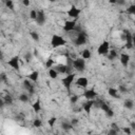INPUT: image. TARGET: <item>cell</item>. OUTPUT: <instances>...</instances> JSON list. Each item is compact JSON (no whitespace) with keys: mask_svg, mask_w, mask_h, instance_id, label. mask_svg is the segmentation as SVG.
<instances>
[{"mask_svg":"<svg viewBox=\"0 0 135 135\" xmlns=\"http://www.w3.org/2000/svg\"><path fill=\"white\" fill-rule=\"evenodd\" d=\"M22 4L24 6H28L30 5V0H22Z\"/></svg>","mask_w":135,"mask_h":135,"instance_id":"cell-45","label":"cell"},{"mask_svg":"<svg viewBox=\"0 0 135 135\" xmlns=\"http://www.w3.org/2000/svg\"><path fill=\"white\" fill-rule=\"evenodd\" d=\"M73 69L76 70L77 72H83L85 70V59H83L82 57H79V58H76V59H73Z\"/></svg>","mask_w":135,"mask_h":135,"instance_id":"cell-5","label":"cell"},{"mask_svg":"<svg viewBox=\"0 0 135 135\" xmlns=\"http://www.w3.org/2000/svg\"><path fill=\"white\" fill-rule=\"evenodd\" d=\"M75 77H76V74L75 73H70V74H66L65 77H63L61 79V82L63 84V86L70 92L71 90V86H72V83L74 82L75 80Z\"/></svg>","mask_w":135,"mask_h":135,"instance_id":"cell-4","label":"cell"},{"mask_svg":"<svg viewBox=\"0 0 135 135\" xmlns=\"http://www.w3.org/2000/svg\"><path fill=\"white\" fill-rule=\"evenodd\" d=\"M94 107H98L99 109H101V110L105 113V115H107L108 117H110V118L114 116L113 110H112V109L110 108V105H109L107 102H104L103 100H95Z\"/></svg>","mask_w":135,"mask_h":135,"instance_id":"cell-2","label":"cell"},{"mask_svg":"<svg viewBox=\"0 0 135 135\" xmlns=\"http://www.w3.org/2000/svg\"><path fill=\"white\" fill-rule=\"evenodd\" d=\"M65 43H66V40L62 36L57 35V34H53L52 35V38H51V45H52V47H54V49L60 47V46L65 45Z\"/></svg>","mask_w":135,"mask_h":135,"instance_id":"cell-3","label":"cell"},{"mask_svg":"<svg viewBox=\"0 0 135 135\" xmlns=\"http://www.w3.org/2000/svg\"><path fill=\"white\" fill-rule=\"evenodd\" d=\"M4 105H5V103H4L3 99H2V98H0V109H2Z\"/></svg>","mask_w":135,"mask_h":135,"instance_id":"cell-46","label":"cell"},{"mask_svg":"<svg viewBox=\"0 0 135 135\" xmlns=\"http://www.w3.org/2000/svg\"><path fill=\"white\" fill-rule=\"evenodd\" d=\"M127 13L130 14V15H135V5H134V4H131V5L127 8Z\"/></svg>","mask_w":135,"mask_h":135,"instance_id":"cell-32","label":"cell"},{"mask_svg":"<svg viewBox=\"0 0 135 135\" xmlns=\"http://www.w3.org/2000/svg\"><path fill=\"white\" fill-rule=\"evenodd\" d=\"M121 39L126 42V47L128 50L133 49V44H134V36L133 34L129 31V30H123L122 34H121Z\"/></svg>","mask_w":135,"mask_h":135,"instance_id":"cell-1","label":"cell"},{"mask_svg":"<svg viewBox=\"0 0 135 135\" xmlns=\"http://www.w3.org/2000/svg\"><path fill=\"white\" fill-rule=\"evenodd\" d=\"M32 58H33V55H32V53L27 52V53H25V54H24V59H25V61H26V62H31Z\"/></svg>","mask_w":135,"mask_h":135,"instance_id":"cell-35","label":"cell"},{"mask_svg":"<svg viewBox=\"0 0 135 135\" xmlns=\"http://www.w3.org/2000/svg\"><path fill=\"white\" fill-rule=\"evenodd\" d=\"M111 128H112V129H114V130H116L117 132H119V128H118L117 123H115V122H112V123H111Z\"/></svg>","mask_w":135,"mask_h":135,"instance_id":"cell-40","label":"cell"},{"mask_svg":"<svg viewBox=\"0 0 135 135\" xmlns=\"http://www.w3.org/2000/svg\"><path fill=\"white\" fill-rule=\"evenodd\" d=\"M3 101H4V103L6 104V105H11V104H13V97L9 95V94H7V95H5L3 98Z\"/></svg>","mask_w":135,"mask_h":135,"instance_id":"cell-23","label":"cell"},{"mask_svg":"<svg viewBox=\"0 0 135 135\" xmlns=\"http://www.w3.org/2000/svg\"><path fill=\"white\" fill-rule=\"evenodd\" d=\"M118 93H121V94H124V93H128V89L127 86H124L123 84H119L118 85Z\"/></svg>","mask_w":135,"mask_h":135,"instance_id":"cell-31","label":"cell"},{"mask_svg":"<svg viewBox=\"0 0 135 135\" xmlns=\"http://www.w3.org/2000/svg\"><path fill=\"white\" fill-rule=\"evenodd\" d=\"M32 108H33V110H34V112H35L36 114L40 113V111L42 110V107H41V101H40L39 98H37L36 101L32 104Z\"/></svg>","mask_w":135,"mask_h":135,"instance_id":"cell-17","label":"cell"},{"mask_svg":"<svg viewBox=\"0 0 135 135\" xmlns=\"http://www.w3.org/2000/svg\"><path fill=\"white\" fill-rule=\"evenodd\" d=\"M6 80H7L6 74H5V73H1V74H0V82H2V81L6 82Z\"/></svg>","mask_w":135,"mask_h":135,"instance_id":"cell-38","label":"cell"},{"mask_svg":"<svg viewBox=\"0 0 135 135\" xmlns=\"http://www.w3.org/2000/svg\"><path fill=\"white\" fill-rule=\"evenodd\" d=\"M34 82H32L30 79H25L23 80V88L28 92L30 95H33L35 93V86L33 84Z\"/></svg>","mask_w":135,"mask_h":135,"instance_id":"cell-12","label":"cell"},{"mask_svg":"<svg viewBox=\"0 0 135 135\" xmlns=\"http://www.w3.org/2000/svg\"><path fill=\"white\" fill-rule=\"evenodd\" d=\"M77 20H75V19H72V20H68V21H65L64 22V24H63V31L64 32H72L73 30H74V27H75V25L77 24V22H76Z\"/></svg>","mask_w":135,"mask_h":135,"instance_id":"cell-13","label":"cell"},{"mask_svg":"<svg viewBox=\"0 0 135 135\" xmlns=\"http://www.w3.org/2000/svg\"><path fill=\"white\" fill-rule=\"evenodd\" d=\"M123 105H124V108H127L128 110H132L133 107H134V102H133L132 99H127V100H124Z\"/></svg>","mask_w":135,"mask_h":135,"instance_id":"cell-24","label":"cell"},{"mask_svg":"<svg viewBox=\"0 0 135 135\" xmlns=\"http://www.w3.org/2000/svg\"><path fill=\"white\" fill-rule=\"evenodd\" d=\"M70 122L72 123V126H73V127H75V126H77V124H78V119H76V118H73V119H72Z\"/></svg>","mask_w":135,"mask_h":135,"instance_id":"cell-42","label":"cell"},{"mask_svg":"<svg viewBox=\"0 0 135 135\" xmlns=\"http://www.w3.org/2000/svg\"><path fill=\"white\" fill-rule=\"evenodd\" d=\"M30 35H31V37L34 41H39V35H38L37 32H31Z\"/></svg>","mask_w":135,"mask_h":135,"instance_id":"cell-34","label":"cell"},{"mask_svg":"<svg viewBox=\"0 0 135 135\" xmlns=\"http://www.w3.org/2000/svg\"><path fill=\"white\" fill-rule=\"evenodd\" d=\"M86 41H88L86 34H85V32L81 31L80 33L77 34V36H76V38H75V40H74V44H75L76 46H81V45L85 44Z\"/></svg>","mask_w":135,"mask_h":135,"instance_id":"cell-6","label":"cell"},{"mask_svg":"<svg viewBox=\"0 0 135 135\" xmlns=\"http://www.w3.org/2000/svg\"><path fill=\"white\" fill-rule=\"evenodd\" d=\"M73 31H74V32H76V34H78V33H80V32L82 31V28H81V26H80L79 24H76Z\"/></svg>","mask_w":135,"mask_h":135,"instance_id":"cell-39","label":"cell"},{"mask_svg":"<svg viewBox=\"0 0 135 135\" xmlns=\"http://www.w3.org/2000/svg\"><path fill=\"white\" fill-rule=\"evenodd\" d=\"M8 65L14 69V70H19L20 69V59H19V56H13L9 60H8Z\"/></svg>","mask_w":135,"mask_h":135,"instance_id":"cell-10","label":"cell"},{"mask_svg":"<svg viewBox=\"0 0 135 135\" xmlns=\"http://www.w3.org/2000/svg\"><path fill=\"white\" fill-rule=\"evenodd\" d=\"M41 126H42V120L41 119H39V118L34 119V121H33V127L34 128H40Z\"/></svg>","mask_w":135,"mask_h":135,"instance_id":"cell-29","label":"cell"},{"mask_svg":"<svg viewBox=\"0 0 135 135\" xmlns=\"http://www.w3.org/2000/svg\"><path fill=\"white\" fill-rule=\"evenodd\" d=\"M36 17H37V11H36V9H32V11L30 12V18H31L32 20H35Z\"/></svg>","mask_w":135,"mask_h":135,"instance_id":"cell-37","label":"cell"},{"mask_svg":"<svg viewBox=\"0 0 135 135\" xmlns=\"http://www.w3.org/2000/svg\"><path fill=\"white\" fill-rule=\"evenodd\" d=\"M107 55H108V59H109V60H115V59L117 58V56H118L116 50H110Z\"/></svg>","mask_w":135,"mask_h":135,"instance_id":"cell-21","label":"cell"},{"mask_svg":"<svg viewBox=\"0 0 135 135\" xmlns=\"http://www.w3.org/2000/svg\"><path fill=\"white\" fill-rule=\"evenodd\" d=\"M94 103H95V99H86V101L83 102L82 109L84 110V112H85L88 115L91 114V111H92V109H93V107H94Z\"/></svg>","mask_w":135,"mask_h":135,"instance_id":"cell-9","label":"cell"},{"mask_svg":"<svg viewBox=\"0 0 135 135\" xmlns=\"http://www.w3.org/2000/svg\"><path fill=\"white\" fill-rule=\"evenodd\" d=\"M98 93L94 90V89H90V90H85L83 93V97L85 99H95L97 97Z\"/></svg>","mask_w":135,"mask_h":135,"instance_id":"cell-14","label":"cell"},{"mask_svg":"<svg viewBox=\"0 0 135 135\" xmlns=\"http://www.w3.org/2000/svg\"><path fill=\"white\" fill-rule=\"evenodd\" d=\"M49 76H50V78H52V79H56L57 78V76H58V73L56 72V70L55 69H49Z\"/></svg>","mask_w":135,"mask_h":135,"instance_id":"cell-26","label":"cell"},{"mask_svg":"<svg viewBox=\"0 0 135 135\" xmlns=\"http://www.w3.org/2000/svg\"><path fill=\"white\" fill-rule=\"evenodd\" d=\"M110 51V42L104 40L103 42H101V44L98 46L97 49V54L98 55H107Z\"/></svg>","mask_w":135,"mask_h":135,"instance_id":"cell-8","label":"cell"},{"mask_svg":"<svg viewBox=\"0 0 135 135\" xmlns=\"http://www.w3.org/2000/svg\"><path fill=\"white\" fill-rule=\"evenodd\" d=\"M61 129L63 130V131H70V130H72L73 129V126H72V123L70 122V121H62L61 122Z\"/></svg>","mask_w":135,"mask_h":135,"instance_id":"cell-20","label":"cell"},{"mask_svg":"<svg viewBox=\"0 0 135 135\" xmlns=\"http://www.w3.org/2000/svg\"><path fill=\"white\" fill-rule=\"evenodd\" d=\"M4 3H5V6L8 9L14 11V2H13V0H4Z\"/></svg>","mask_w":135,"mask_h":135,"instance_id":"cell-28","label":"cell"},{"mask_svg":"<svg viewBox=\"0 0 135 135\" xmlns=\"http://www.w3.org/2000/svg\"><path fill=\"white\" fill-rule=\"evenodd\" d=\"M89 84V79L86 77H79L76 79V85H78L79 88H83L85 89Z\"/></svg>","mask_w":135,"mask_h":135,"instance_id":"cell-15","label":"cell"},{"mask_svg":"<svg viewBox=\"0 0 135 135\" xmlns=\"http://www.w3.org/2000/svg\"><path fill=\"white\" fill-rule=\"evenodd\" d=\"M120 59V62H121V64L124 66V68H127L128 65H129V62H130V59H131V57H130V55L129 54H127V53H122V54H120V57H119Z\"/></svg>","mask_w":135,"mask_h":135,"instance_id":"cell-16","label":"cell"},{"mask_svg":"<svg viewBox=\"0 0 135 135\" xmlns=\"http://www.w3.org/2000/svg\"><path fill=\"white\" fill-rule=\"evenodd\" d=\"M111 4H116V0H108Z\"/></svg>","mask_w":135,"mask_h":135,"instance_id":"cell-48","label":"cell"},{"mask_svg":"<svg viewBox=\"0 0 135 135\" xmlns=\"http://www.w3.org/2000/svg\"><path fill=\"white\" fill-rule=\"evenodd\" d=\"M19 100L21 102H27L30 100V95H27L26 93H22L19 95Z\"/></svg>","mask_w":135,"mask_h":135,"instance_id":"cell-25","label":"cell"},{"mask_svg":"<svg viewBox=\"0 0 135 135\" xmlns=\"http://www.w3.org/2000/svg\"><path fill=\"white\" fill-rule=\"evenodd\" d=\"M54 69L56 70V72L58 74H65L66 72V65L63 64V63H59V64H56L54 66Z\"/></svg>","mask_w":135,"mask_h":135,"instance_id":"cell-18","label":"cell"},{"mask_svg":"<svg viewBox=\"0 0 135 135\" xmlns=\"http://www.w3.org/2000/svg\"><path fill=\"white\" fill-rule=\"evenodd\" d=\"M49 1H50V2H56L57 0H49Z\"/></svg>","mask_w":135,"mask_h":135,"instance_id":"cell-49","label":"cell"},{"mask_svg":"<svg viewBox=\"0 0 135 135\" xmlns=\"http://www.w3.org/2000/svg\"><path fill=\"white\" fill-rule=\"evenodd\" d=\"M78 100H79V96H78V95H76V94L72 95V96H71V98H70V101H71V103H72V104H75Z\"/></svg>","mask_w":135,"mask_h":135,"instance_id":"cell-33","label":"cell"},{"mask_svg":"<svg viewBox=\"0 0 135 135\" xmlns=\"http://www.w3.org/2000/svg\"><path fill=\"white\" fill-rule=\"evenodd\" d=\"M53 65H54V59H52V58H49V59L46 60V62H45V68L49 70V69L53 68Z\"/></svg>","mask_w":135,"mask_h":135,"instance_id":"cell-30","label":"cell"},{"mask_svg":"<svg viewBox=\"0 0 135 135\" xmlns=\"http://www.w3.org/2000/svg\"><path fill=\"white\" fill-rule=\"evenodd\" d=\"M80 14H81V9L79 7H77L76 5H72L69 8V11H68V16L70 18H72V19H75V20L78 19V17L80 16Z\"/></svg>","mask_w":135,"mask_h":135,"instance_id":"cell-7","label":"cell"},{"mask_svg":"<svg viewBox=\"0 0 135 135\" xmlns=\"http://www.w3.org/2000/svg\"><path fill=\"white\" fill-rule=\"evenodd\" d=\"M81 57H82L83 59H89V58L91 57V52H90V50L84 49V50L81 52Z\"/></svg>","mask_w":135,"mask_h":135,"instance_id":"cell-27","label":"cell"},{"mask_svg":"<svg viewBox=\"0 0 135 135\" xmlns=\"http://www.w3.org/2000/svg\"><path fill=\"white\" fill-rule=\"evenodd\" d=\"M116 4H118V5H124L126 4V0H116Z\"/></svg>","mask_w":135,"mask_h":135,"instance_id":"cell-44","label":"cell"},{"mask_svg":"<svg viewBox=\"0 0 135 135\" xmlns=\"http://www.w3.org/2000/svg\"><path fill=\"white\" fill-rule=\"evenodd\" d=\"M117 133H118V132H117L116 130H114V129H112V128H111V129L109 130V132H108V134H109V135H116Z\"/></svg>","mask_w":135,"mask_h":135,"instance_id":"cell-41","label":"cell"},{"mask_svg":"<svg viewBox=\"0 0 135 135\" xmlns=\"http://www.w3.org/2000/svg\"><path fill=\"white\" fill-rule=\"evenodd\" d=\"M45 20H46L45 13H44L42 9L37 11V17H36V19H35L36 23H37L38 25H43V24L45 23Z\"/></svg>","mask_w":135,"mask_h":135,"instance_id":"cell-11","label":"cell"},{"mask_svg":"<svg viewBox=\"0 0 135 135\" xmlns=\"http://www.w3.org/2000/svg\"><path fill=\"white\" fill-rule=\"evenodd\" d=\"M56 120H57V118H56L55 116L51 117V119H49V121H47L49 126H50L51 128H52V127H54V126H55V122H56Z\"/></svg>","mask_w":135,"mask_h":135,"instance_id":"cell-36","label":"cell"},{"mask_svg":"<svg viewBox=\"0 0 135 135\" xmlns=\"http://www.w3.org/2000/svg\"><path fill=\"white\" fill-rule=\"evenodd\" d=\"M122 131H123L124 133H127L128 135H130V134H131V129H130L129 127H127V128H123V129H122Z\"/></svg>","mask_w":135,"mask_h":135,"instance_id":"cell-43","label":"cell"},{"mask_svg":"<svg viewBox=\"0 0 135 135\" xmlns=\"http://www.w3.org/2000/svg\"><path fill=\"white\" fill-rule=\"evenodd\" d=\"M108 93H109V95H110L111 97H113V98H119V94H118L117 89H114V88H109Z\"/></svg>","mask_w":135,"mask_h":135,"instance_id":"cell-22","label":"cell"},{"mask_svg":"<svg viewBox=\"0 0 135 135\" xmlns=\"http://www.w3.org/2000/svg\"><path fill=\"white\" fill-rule=\"evenodd\" d=\"M3 59H4V56H3V54H2V52H1V51H0V60H1V61H2V60H3Z\"/></svg>","mask_w":135,"mask_h":135,"instance_id":"cell-47","label":"cell"},{"mask_svg":"<svg viewBox=\"0 0 135 135\" xmlns=\"http://www.w3.org/2000/svg\"><path fill=\"white\" fill-rule=\"evenodd\" d=\"M27 77H28V79H30L32 82H37V80H38V78H39V72H38V71H33L32 73H30V74L27 75Z\"/></svg>","mask_w":135,"mask_h":135,"instance_id":"cell-19","label":"cell"}]
</instances>
